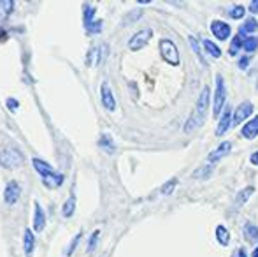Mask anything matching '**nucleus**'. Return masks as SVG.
<instances>
[{
	"mask_svg": "<svg viewBox=\"0 0 258 257\" xmlns=\"http://www.w3.org/2000/svg\"><path fill=\"white\" fill-rule=\"evenodd\" d=\"M241 134H242V137H246V139H255L258 136V115L242 125Z\"/></svg>",
	"mask_w": 258,
	"mask_h": 257,
	"instance_id": "nucleus-13",
	"label": "nucleus"
},
{
	"mask_svg": "<svg viewBox=\"0 0 258 257\" xmlns=\"http://www.w3.org/2000/svg\"><path fill=\"white\" fill-rule=\"evenodd\" d=\"M32 162H34L35 171L42 176V180H44L46 185H48V187H60L61 185V182H63V176L58 175V173H54L53 168L48 164V162L41 161V159H34Z\"/></svg>",
	"mask_w": 258,
	"mask_h": 257,
	"instance_id": "nucleus-1",
	"label": "nucleus"
},
{
	"mask_svg": "<svg viewBox=\"0 0 258 257\" xmlns=\"http://www.w3.org/2000/svg\"><path fill=\"white\" fill-rule=\"evenodd\" d=\"M232 124H234V111H232L230 106H227L223 111V115H221V118H220V124H218L216 136H223V134L230 129Z\"/></svg>",
	"mask_w": 258,
	"mask_h": 257,
	"instance_id": "nucleus-10",
	"label": "nucleus"
},
{
	"mask_svg": "<svg viewBox=\"0 0 258 257\" xmlns=\"http://www.w3.org/2000/svg\"><path fill=\"white\" fill-rule=\"evenodd\" d=\"M256 48H258V37H253V35H249V37H244V42H242V49H244L246 53L256 52Z\"/></svg>",
	"mask_w": 258,
	"mask_h": 257,
	"instance_id": "nucleus-22",
	"label": "nucleus"
},
{
	"mask_svg": "<svg viewBox=\"0 0 258 257\" xmlns=\"http://www.w3.org/2000/svg\"><path fill=\"white\" fill-rule=\"evenodd\" d=\"M74 210H76V197L72 195V197H69V201L63 204V215L71 217L72 213H74Z\"/></svg>",
	"mask_w": 258,
	"mask_h": 257,
	"instance_id": "nucleus-26",
	"label": "nucleus"
},
{
	"mask_svg": "<svg viewBox=\"0 0 258 257\" xmlns=\"http://www.w3.org/2000/svg\"><path fill=\"white\" fill-rule=\"evenodd\" d=\"M244 234H246V240L253 243V241L258 240V227L251 222H246L244 224Z\"/></svg>",
	"mask_w": 258,
	"mask_h": 257,
	"instance_id": "nucleus-19",
	"label": "nucleus"
},
{
	"mask_svg": "<svg viewBox=\"0 0 258 257\" xmlns=\"http://www.w3.org/2000/svg\"><path fill=\"white\" fill-rule=\"evenodd\" d=\"M256 88H258V81H256Z\"/></svg>",
	"mask_w": 258,
	"mask_h": 257,
	"instance_id": "nucleus-36",
	"label": "nucleus"
},
{
	"mask_svg": "<svg viewBox=\"0 0 258 257\" xmlns=\"http://www.w3.org/2000/svg\"><path fill=\"white\" fill-rule=\"evenodd\" d=\"M97 238H99V231H95V233L92 234V238H90V247H88V250H90V252H92V250H93V247H95Z\"/></svg>",
	"mask_w": 258,
	"mask_h": 257,
	"instance_id": "nucleus-30",
	"label": "nucleus"
},
{
	"mask_svg": "<svg viewBox=\"0 0 258 257\" xmlns=\"http://www.w3.org/2000/svg\"><path fill=\"white\" fill-rule=\"evenodd\" d=\"M244 14H246V7L241 6V4H237V6H234L230 9V18H232V20H241Z\"/></svg>",
	"mask_w": 258,
	"mask_h": 257,
	"instance_id": "nucleus-25",
	"label": "nucleus"
},
{
	"mask_svg": "<svg viewBox=\"0 0 258 257\" xmlns=\"http://www.w3.org/2000/svg\"><path fill=\"white\" fill-rule=\"evenodd\" d=\"M204 49L207 53H209L211 57H214V59H220L221 57V49H220V46L218 44H214L213 41H209V39H204Z\"/></svg>",
	"mask_w": 258,
	"mask_h": 257,
	"instance_id": "nucleus-20",
	"label": "nucleus"
},
{
	"mask_svg": "<svg viewBox=\"0 0 258 257\" xmlns=\"http://www.w3.org/2000/svg\"><path fill=\"white\" fill-rule=\"evenodd\" d=\"M209 102H211V88H209V86H204V88H202V92H201V95H199V99H197L195 113H194V117H191L199 125L204 122V115H206V111H207V106H209Z\"/></svg>",
	"mask_w": 258,
	"mask_h": 257,
	"instance_id": "nucleus-5",
	"label": "nucleus"
},
{
	"mask_svg": "<svg viewBox=\"0 0 258 257\" xmlns=\"http://www.w3.org/2000/svg\"><path fill=\"white\" fill-rule=\"evenodd\" d=\"M160 55L170 65H179V49L170 39H162L160 41Z\"/></svg>",
	"mask_w": 258,
	"mask_h": 257,
	"instance_id": "nucleus-4",
	"label": "nucleus"
},
{
	"mask_svg": "<svg viewBox=\"0 0 258 257\" xmlns=\"http://www.w3.org/2000/svg\"><path fill=\"white\" fill-rule=\"evenodd\" d=\"M13 7H14L13 0H0V21H4L9 16Z\"/></svg>",
	"mask_w": 258,
	"mask_h": 257,
	"instance_id": "nucleus-21",
	"label": "nucleus"
},
{
	"mask_svg": "<svg viewBox=\"0 0 258 257\" xmlns=\"http://www.w3.org/2000/svg\"><path fill=\"white\" fill-rule=\"evenodd\" d=\"M151 35H153V30H151V28H143V30H139L137 34H134L132 37H130L128 48L132 49V52H139V49H143L144 46L150 42Z\"/></svg>",
	"mask_w": 258,
	"mask_h": 257,
	"instance_id": "nucleus-6",
	"label": "nucleus"
},
{
	"mask_svg": "<svg viewBox=\"0 0 258 257\" xmlns=\"http://www.w3.org/2000/svg\"><path fill=\"white\" fill-rule=\"evenodd\" d=\"M188 41H190V46H191V49L195 52V55H197L199 59H201L202 65H204V67H207V62L204 60V57H202V49H201V44H199V41L194 37V35H188Z\"/></svg>",
	"mask_w": 258,
	"mask_h": 257,
	"instance_id": "nucleus-23",
	"label": "nucleus"
},
{
	"mask_svg": "<svg viewBox=\"0 0 258 257\" xmlns=\"http://www.w3.org/2000/svg\"><path fill=\"white\" fill-rule=\"evenodd\" d=\"M23 245H25V254L30 257L32 252H34V247H35V238H34V233H32L30 229H25Z\"/></svg>",
	"mask_w": 258,
	"mask_h": 257,
	"instance_id": "nucleus-17",
	"label": "nucleus"
},
{
	"mask_svg": "<svg viewBox=\"0 0 258 257\" xmlns=\"http://www.w3.org/2000/svg\"><path fill=\"white\" fill-rule=\"evenodd\" d=\"M211 32H213L214 37L220 39V41H227L232 34V27L221 20H214V21H211Z\"/></svg>",
	"mask_w": 258,
	"mask_h": 257,
	"instance_id": "nucleus-7",
	"label": "nucleus"
},
{
	"mask_svg": "<svg viewBox=\"0 0 258 257\" xmlns=\"http://www.w3.org/2000/svg\"><path fill=\"white\" fill-rule=\"evenodd\" d=\"M256 30H258L256 18H248V20L242 23V27L239 28V34H241V35H248V37H249V34H253V32H256Z\"/></svg>",
	"mask_w": 258,
	"mask_h": 257,
	"instance_id": "nucleus-16",
	"label": "nucleus"
},
{
	"mask_svg": "<svg viewBox=\"0 0 258 257\" xmlns=\"http://www.w3.org/2000/svg\"><path fill=\"white\" fill-rule=\"evenodd\" d=\"M251 115H253V104L249 102V100L241 102L234 111V125H241L242 122L248 120Z\"/></svg>",
	"mask_w": 258,
	"mask_h": 257,
	"instance_id": "nucleus-8",
	"label": "nucleus"
},
{
	"mask_svg": "<svg viewBox=\"0 0 258 257\" xmlns=\"http://www.w3.org/2000/svg\"><path fill=\"white\" fill-rule=\"evenodd\" d=\"M249 13L258 14V0H253V2L249 4Z\"/></svg>",
	"mask_w": 258,
	"mask_h": 257,
	"instance_id": "nucleus-31",
	"label": "nucleus"
},
{
	"mask_svg": "<svg viewBox=\"0 0 258 257\" xmlns=\"http://www.w3.org/2000/svg\"><path fill=\"white\" fill-rule=\"evenodd\" d=\"M100 95H102V104L105 106V110L114 111L116 100H114V95H112V90L109 88L107 83H102V86H100Z\"/></svg>",
	"mask_w": 258,
	"mask_h": 257,
	"instance_id": "nucleus-11",
	"label": "nucleus"
},
{
	"mask_svg": "<svg viewBox=\"0 0 258 257\" xmlns=\"http://www.w3.org/2000/svg\"><path fill=\"white\" fill-rule=\"evenodd\" d=\"M251 257H258V247H255V250H253V254Z\"/></svg>",
	"mask_w": 258,
	"mask_h": 257,
	"instance_id": "nucleus-35",
	"label": "nucleus"
},
{
	"mask_svg": "<svg viewBox=\"0 0 258 257\" xmlns=\"http://www.w3.org/2000/svg\"><path fill=\"white\" fill-rule=\"evenodd\" d=\"M214 236H216L218 243L221 245V247H227L228 243H230V233H228V229L225 226H216V231H214Z\"/></svg>",
	"mask_w": 258,
	"mask_h": 257,
	"instance_id": "nucleus-15",
	"label": "nucleus"
},
{
	"mask_svg": "<svg viewBox=\"0 0 258 257\" xmlns=\"http://www.w3.org/2000/svg\"><path fill=\"white\" fill-rule=\"evenodd\" d=\"M249 162H251L253 166H258V151H255V153L249 157Z\"/></svg>",
	"mask_w": 258,
	"mask_h": 257,
	"instance_id": "nucleus-32",
	"label": "nucleus"
},
{
	"mask_svg": "<svg viewBox=\"0 0 258 257\" xmlns=\"http://www.w3.org/2000/svg\"><path fill=\"white\" fill-rule=\"evenodd\" d=\"M213 173V166H202L194 173V178H207Z\"/></svg>",
	"mask_w": 258,
	"mask_h": 257,
	"instance_id": "nucleus-27",
	"label": "nucleus"
},
{
	"mask_svg": "<svg viewBox=\"0 0 258 257\" xmlns=\"http://www.w3.org/2000/svg\"><path fill=\"white\" fill-rule=\"evenodd\" d=\"M21 195V187L18 185V182H11L9 185L6 187V192H4V197H6L7 204H14V202L20 199Z\"/></svg>",
	"mask_w": 258,
	"mask_h": 257,
	"instance_id": "nucleus-12",
	"label": "nucleus"
},
{
	"mask_svg": "<svg viewBox=\"0 0 258 257\" xmlns=\"http://www.w3.org/2000/svg\"><path fill=\"white\" fill-rule=\"evenodd\" d=\"M225 102H227V88H225L223 76H216V90H214V99H213V115L218 117L223 110Z\"/></svg>",
	"mask_w": 258,
	"mask_h": 257,
	"instance_id": "nucleus-2",
	"label": "nucleus"
},
{
	"mask_svg": "<svg viewBox=\"0 0 258 257\" xmlns=\"http://www.w3.org/2000/svg\"><path fill=\"white\" fill-rule=\"evenodd\" d=\"M177 187V178H172V180H169V182H167V185L163 187L162 189V194H165V195H169L170 192H172L174 189H176Z\"/></svg>",
	"mask_w": 258,
	"mask_h": 257,
	"instance_id": "nucleus-28",
	"label": "nucleus"
},
{
	"mask_svg": "<svg viewBox=\"0 0 258 257\" xmlns=\"http://www.w3.org/2000/svg\"><path fill=\"white\" fill-rule=\"evenodd\" d=\"M46 226V215L42 212V208L39 206V202H35V215H34V229L37 233H41Z\"/></svg>",
	"mask_w": 258,
	"mask_h": 257,
	"instance_id": "nucleus-14",
	"label": "nucleus"
},
{
	"mask_svg": "<svg viewBox=\"0 0 258 257\" xmlns=\"http://www.w3.org/2000/svg\"><path fill=\"white\" fill-rule=\"evenodd\" d=\"M4 39H6V32L0 28V41H4Z\"/></svg>",
	"mask_w": 258,
	"mask_h": 257,
	"instance_id": "nucleus-34",
	"label": "nucleus"
},
{
	"mask_svg": "<svg viewBox=\"0 0 258 257\" xmlns=\"http://www.w3.org/2000/svg\"><path fill=\"white\" fill-rule=\"evenodd\" d=\"M23 164V155L18 148H4L0 151V166L7 169H14Z\"/></svg>",
	"mask_w": 258,
	"mask_h": 257,
	"instance_id": "nucleus-3",
	"label": "nucleus"
},
{
	"mask_svg": "<svg viewBox=\"0 0 258 257\" xmlns=\"http://www.w3.org/2000/svg\"><path fill=\"white\" fill-rule=\"evenodd\" d=\"M249 59H251V57H248V55L241 57V59L237 60V67H239V69H242V71H244V69H248V65H249Z\"/></svg>",
	"mask_w": 258,
	"mask_h": 257,
	"instance_id": "nucleus-29",
	"label": "nucleus"
},
{
	"mask_svg": "<svg viewBox=\"0 0 258 257\" xmlns=\"http://www.w3.org/2000/svg\"><path fill=\"white\" fill-rule=\"evenodd\" d=\"M237 257H248V255H246L244 248H239V250H237Z\"/></svg>",
	"mask_w": 258,
	"mask_h": 257,
	"instance_id": "nucleus-33",
	"label": "nucleus"
},
{
	"mask_svg": "<svg viewBox=\"0 0 258 257\" xmlns=\"http://www.w3.org/2000/svg\"><path fill=\"white\" fill-rule=\"evenodd\" d=\"M253 192H255V187H253V185L246 187L244 190H241V192L237 194V197H235V202H237L239 206H241V204H244V202L248 201V199H249V195H251Z\"/></svg>",
	"mask_w": 258,
	"mask_h": 257,
	"instance_id": "nucleus-24",
	"label": "nucleus"
},
{
	"mask_svg": "<svg viewBox=\"0 0 258 257\" xmlns=\"http://www.w3.org/2000/svg\"><path fill=\"white\" fill-rule=\"evenodd\" d=\"M230 150H232V141H221V143L209 153L207 161H209L211 164H216L218 161H221L223 157H227V155L230 153Z\"/></svg>",
	"mask_w": 258,
	"mask_h": 257,
	"instance_id": "nucleus-9",
	"label": "nucleus"
},
{
	"mask_svg": "<svg viewBox=\"0 0 258 257\" xmlns=\"http://www.w3.org/2000/svg\"><path fill=\"white\" fill-rule=\"evenodd\" d=\"M242 42H244V35H241V34L234 35V39H232V42H230V49H228V53H230L232 57H235L239 53V49H242Z\"/></svg>",
	"mask_w": 258,
	"mask_h": 257,
	"instance_id": "nucleus-18",
	"label": "nucleus"
}]
</instances>
